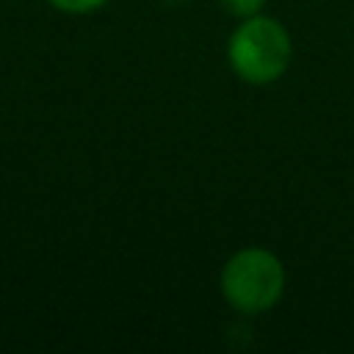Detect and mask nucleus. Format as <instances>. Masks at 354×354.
Wrapping results in <instances>:
<instances>
[{
    "label": "nucleus",
    "instance_id": "1",
    "mask_svg": "<svg viewBox=\"0 0 354 354\" xmlns=\"http://www.w3.org/2000/svg\"><path fill=\"white\" fill-rule=\"evenodd\" d=\"M227 64L249 86H271L285 77L293 61V36L277 17L260 11L238 19L227 36Z\"/></svg>",
    "mask_w": 354,
    "mask_h": 354
},
{
    "label": "nucleus",
    "instance_id": "2",
    "mask_svg": "<svg viewBox=\"0 0 354 354\" xmlns=\"http://www.w3.org/2000/svg\"><path fill=\"white\" fill-rule=\"evenodd\" d=\"M288 288V271L277 252L266 246L235 249L218 271V293L238 315L271 313Z\"/></svg>",
    "mask_w": 354,
    "mask_h": 354
},
{
    "label": "nucleus",
    "instance_id": "3",
    "mask_svg": "<svg viewBox=\"0 0 354 354\" xmlns=\"http://www.w3.org/2000/svg\"><path fill=\"white\" fill-rule=\"evenodd\" d=\"M108 0H47L50 8L61 11V14H69V17H86V14H94L105 6Z\"/></svg>",
    "mask_w": 354,
    "mask_h": 354
},
{
    "label": "nucleus",
    "instance_id": "4",
    "mask_svg": "<svg viewBox=\"0 0 354 354\" xmlns=\"http://www.w3.org/2000/svg\"><path fill=\"white\" fill-rule=\"evenodd\" d=\"M218 6L232 19H246V17L266 11V0H218Z\"/></svg>",
    "mask_w": 354,
    "mask_h": 354
}]
</instances>
